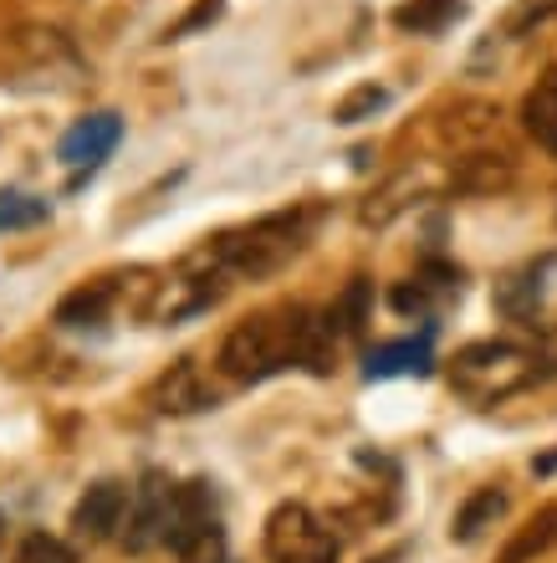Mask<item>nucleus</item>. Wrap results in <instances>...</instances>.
<instances>
[{
	"mask_svg": "<svg viewBox=\"0 0 557 563\" xmlns=\"http://www.w3.org/2000/svg\"><path fill=\"white\" fill-rule=\"evenodd\" d=\"M337 318L333 312H308V308H281V312H256L246 323H235L225 333L221 354V374L231 385H261L271 374L302 369L312 374H327L333 369V354H337Z\"/></svg>",
	"mask_w": 557,
	"mask_h": 563,
	"instance_id": "1",
	"label": "nucleus"
},
{
	"mask_svg": "<svg viewBox=\"0 0 557 563\" xmlns=\"http://www.w3.org/2000/svg\"><path fill=\"white\" fill-rule=\"evenodd\" d=\"M312 231V210H277V216H261L250 225H235L225 236L205 241V252L215 256V267L235 282H261L271 272H281L302 246H308Z\"/></svg>",
	"mask_w": 557,
	"mask_h": 563,
	"instance_id": "2",
	"label": "nucleus"
},
{
	"mask_svg": "<svg viewBox=\"0 0 557 563\" xmlns=\"http://www.w3.org/2000/svg\"><path fill=\"white\" fill-rule=\"evenodd\" d=\"M532 379H537V358L506 339L470 343L450 364V385L460 389L470 405H497V400H506V395H516V389H527Z\"/></svg>",
	"mask_w": 557,
	"mask_h": 563,
	"instance_id": "3",
	"label": "nucleus"
},
{
	"mask_svg": "<svg viewBox=\"0 0 557 563\" xmlns=\"http://www.w3.org/2000/svg\"><path fill=\"white\" fill-rule=\"evenodd\" d=\"M266 559L271 563H337V538L312 507L281 503L266 518Z\"/></svg>",
	"mask_w": 557,
	"mask_h": 563,
	"instance_id": "4",
	"label": "nucleus"
},
{
	"mask_svg": "<svg viewBox=\"0 0 557 563\" xmlns=\"http://www.w3.org/2000/svg\"><path fill=\"white\" fill-rule=\"evenodd\" d=\"M175 492H179V482H169L164 472H144V482L133 487V503H129L123 549H129V553H148V549H159V543H169Z\"/></svg>",
	"mask_w": 557,
	"mask_h": 563,
	"instance_id": "5",
	"label": "nucleus"
},
{
	"mask_svg": "<svg viewBox=\"0 0 557 563\" xmlns=\"http://www.w3.org/2000/svg\"><path fill=\"white\" fill-rule=\"evenodd\" d=\"M215 385H210V374L194 364V358H179L169 369L148 385V405L159 410V416H200V410H215Z\"/></svg>",
	"mask_w": 557,
	"mask_h": 563,
	"instance_id": "6",
	"label": "nucleus"
},
{
	"mask_svg": "<svg viewBox=\"0 0 557 563\" xmlns=\"http://www.w3.org/2000/svg\"><path fill=\"white\" fill-rule=\"evenodd\" d=\"M118 139H123V119H118V113H88V119H77L73 129L62 134L57 159L67 164V169H77V179H82L113 154Z\"/></svg>",
	"mask_w": 557,
	"mask_h": 563,
	"instance_id": "7",
	"label": "nucleus"
},
{
	"mask_svg": "<svg viewBox=\"0 0 557 563\" xmlns=\"http://www.w3.org/2000/svg\"><path fill=\"white\" fill-rule=\"evenodd\" d=\"M129 503L133 497L123 482H92L73 507V533L88 538V543H103V538H113L129 522Z\"/></svg>",
	"mask_w": 557,
	"mask_h": 563,
	"instance_id": "8",
	"label": "nucleus"
},
{
	"mask_svg": "<svg viewBox=\"0 0 557 563\" xmlns=\"http://www.w3.org/2000/svg\"><path fill=\"white\" fill-rule=\"evenodd\" d=\"M430 339H435V323H430L420 339H399V343H379V349H368L364 374H368V379H394V374H430Z\"/></svg>",
	"mask_w": 557,
	"mask_h": 563,
	"instance_id": "9",
	"label": "nucleus"
},
{
	"mask_svg": "<svg viewBox=\"0 0 557 563\" xmlns=\"http://www.w3.org/2000/svg\"><path fill=\"white\" fill-rule=\"evenodd\" d=\"M522 123H527V134L537 139V144L557 154V67H547V73L532 82L527 98H522Z\"/></svg>",
	"mask_w": 557,
	"mask_h": 563,
	"instance_id": "10",
	"label": "nucleus"
},
{
	"mask_svg": "<svg viewBox=\"0 0 557 563\" xmlns=\"http://www.w3.org/2000/svg\"><path fill=\"white\" fill-rule=\"evenodd\" d=\"M460 15H466V0H404L394 11V26L414 31V36H435Z\"/></svg>",
	"mask_w": 557,
	"mask_h": 563,
	"instance_id": "11",
	"label": "nucleus"
},
{
	"mask_svg": "<svg viewBox=\"0 0 557 563\" xmlns=\"http://www.w3.org/2000/svg\"><path fill=\"white\" fill-rule=\"evenodd\" d=\"M501 512H506V492H501V487H481L476 497H466V507H460V512H455L450 533L460 538V543H476L486 528H497Z\"/></svg>",
	"mask_w": 557,
	"mask_h": 563,
	"instance_id": "12",
	"label": "nucleus"
},
{
	"mask_svg": "<svg viewBox=\"0 0 557 563\" xmlns=\"http://www.w3.org/2000/svg\"><path fill=\"white\" fill-rule=\"evenodd\" d=\"M118 287L113 282H92V287H82V292H73L67 302L57 308V323L62 328H88V323H103L108 308H113Z\"/></svg>",
	"mask_w": 557,
	"mask_h": 563,
	"instance_id": "13",
	"label": "nucleus"
},
{
	"mask_svg": "<svg viewBox=\"0 0 557 563\" xmlns=\"http://www.w3.org/2000/svg\"><path fill=\"white\" fill-rule=\"evenodd\" d=\"M553 538H557V507H543V512H537V518H532L527 528L512 538V549L501 553V563H527V559H537V553L553 549Z\"/></svg>",
	"mask_w": 557,
	"mask_h": 563,
	"instance_id": "14",
	"label": "nucleus"
},
{
	"mask_svg": "<svg viewBox=\"0 0 557 563\" xmlns=\"http://www.w3.org/2000/svg\"><path fill=\"white\" fill-rule=\"evenodd\" d=\"M179 563H225V528L221 518L200 522V528H190V533L175 543Z\"/></svg>",
	"mask_w": 557,
	"mask_h": 563,
	"instance_id": "15",
	"label": "nucleus"
},
{
	"mask_svg": "<svg viewBox=\"0 0 557 563\" xmlns=\"http://www.w3.org/2000/svg\"><path fill=\"white\" fill-rule=\"evenodd\" d=\"M46 221V200L21 190H0V231H26V225Z\"/></svg>",
	"mask_w": 557,
	"mask_h": 563,
	"instance_id": "16",
	"label": "nucleus"
},
{
	"mask_svg": "<svg viewBox=\"0 0 557 563\" xmlns=\"http://www.w3.org/2000/svg\"><path fill=\"white\" fill-rule=\"evenodd\" d=\"M383 103H389V92L374 88V82H364V88H353L348 98L333 108V123H364V119H374Z\"/></svg>",
	"mask_w": 557,
	"mask_h": 563,
	"instance_id": "17",
	"label": "nucleus"
},
{
	"mask_svg": "<svg viewBox=\"0 0 557 563\" xmlns=\"http://www.w3.org/2000/svg\"><path fill=\"white\" fill-rule=\"evenodd\" d=\"M15 563H73V549L62 538H46V533H26Z\"/></svg>",
	"mask_w": 557,
	"mask_h": 563,
	"instance_id": "18",
	"label": "nucleus"
}]
</instances>
